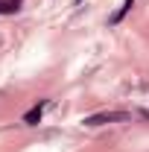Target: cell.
Returning <instances> with one entry per match:
<instances>
[{
  "label": "cell",
  "instance_id": "6da1fadb",
  "mask_svg": "<svg viewBox=\"0 0 149 152\" xmlns=\"http://www.w3.org/2000/svg\"><path fill=\"white\" fill-rule=\"evenodd\" d=\"M120 120H129V114H126V111H99V114L85 117L82 123H85L88 129H96V126H105V123H120Z\"/></svg>",
  "mask_w": 149,
  "mask_h": 152
},
{
  "label": "cell",
  "instance_id": "7a4b0ae2",
  "mask_svg": "<svg viewBox=\"0 0 149 152\" xmlns=\"http://www.w3.org/2000/svg\"><path fill=\"white\" fill-rule=\"evenodd\" d=\"M44 108H47V99H41V102H35V105H32L29 111L23 114V123H26V126H35L38 120H41V114H44Z\"/></svg>",
  "mask_w": 149,
  "mask_h": 152
},
{
  "label": "cell",
  "instance_id": "3957f363",
  "mask_svg": "<svg viewBox=\"0 0 149 152\" xmlns=\"http://www.w3.org/2000/svg\"><path fill=\"white\" fill-rule=\"evenodd\" d=\"M131 6H134V0H123V6H120V9H117V12L111 15V23H120V20L129 15V9H131Z\"/></svg>",
  "mask_w": 149,
  "mask_h": 152
},
{
  "label": "cell",
  "instance_id": "277c9868",
  "mask_svg": "<svg viewBox=\"0 0 149 152\" xmlns=\"http://www.w3.org/2000/svg\"><path fill=\"white\" fill-rule=\"evenodd\" d=\"M20 9V0H0V15H12Z\"/></svg>",
  "mask_w": 149,
  "mask_h": 152
},
{
  "label": "cell",
  "instance_id": "5b68a950",
  "mask_svg": "<svg viewBox=\"0 0 149 152\" xmlns=\"http://www.w3.org/2000/svg\"><path fill=\"white\" fill-rule=\"evenodd\" d=\"M76 3H79V0H76Z\"/></svg>",
  "mask_w": 149,
  "mask_h": 152
}]
</instances>
